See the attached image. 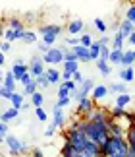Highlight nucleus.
<instances>
[{
  "label": "nucleus",
  "mask_w": 135,
  "mask_h": 157,
  "mask_svg": "<svg viewBox=\"0 0 135 157\" xmlns=\"http://www.w3.org/2000/svg\"><path fill=\"white\" fill-rule=\"evenodd\" d=\"M99 157H104V155H99Z\"/></svg>",
  "instance_id": "obj_59"
},
{
  "label": "nucleus",
  "mask_w": 135,
  "mask_h": 157,
  "mask_svg": "<svg viewBox=\"0 0 135 157\" xmlns=\"http://www.w3.org/2000/svg\"><path fill=\"white\" fill-rule=\"evenodd\" d=\"M45 76H46V80L48 83H62V72H60L58 68H46L45 70Z\"/></svg>",
  "instance_id": "obj_9"
},
{
  "label": "nucleus",
  "mask_w": 135,
  "mask_h": 157,
  "mask_svg": "<svg viewBox=\"0 0 135 157\" xmlns=\"http://www.w3.org/2000/svg\"><path fill=\"white\" fill-rule=\"evenodd\" d=\"M48 49H52V47L45 45L42 41H39V43H37V51H39V54H41V56H42V54H46V52H48Z\"/></svg>",
  "instance_id": "obj_42"
},
{
  "label": "nucleus",
  "mask_w": 135,
  "mask_h": 157,
  "mask_svg": "<svg viewBox=\"0 0 135 157\" xmlns=\"http://www.w3.org/2000/svg\"><path fill=\"white\" fill-rule=\"evenodd\" d=\"M124 43H126V39L122 37L120 33H114V37H112V43H110V47H112L114 51H124Z\"/></svg>",
  "instance_id": "obj_21"
},
{
  "label": "nucleus",
  "mask_w": 135,
  "mask_h": 157,
  "mask_svg": "<svg viewBox=\"0 0 135 157\" xmlns=\"http://www.w3.org/2000/svg\"><path fill=\"white\" fill-rule=\"evenodd\" d=\"M2 83H4V72L0 70V86H2Z\"/></svg>",
  "instance_id": "obj_54"
},
{
  "label": "nucleus",
  "mask_w": 135,
  "mask_h": 157,
  "mask_svg": "<svg viewBox=\"0 0 135 157\" xmlns=\"http://www.w3.org/2000/svg\"><path fill=\"white\" fill-rule=\"evenodd\" d=\"M10 103H12V107L14 109H17V111H21V105L25 103V97H23V93H14L12 95V99H10Z\"/></svg>",
  "instance_id": "obj_22"
},
{
  "label": "nucleus",
  "mask_w": 135,
  "mask_h": 157,
  "mask_svg": "<svg viewBox=\"0 0 135 157\" xmlns=\"http://www.w3.org/2000/svg\"><path fill=\"white\" fill-rule=\"evenodd\" d=\"M6 136H8V124L0 122V138H6Z\"/></svg>",
  "instance_id": "obj_47"
},
{
  "label": "nucleus",
  "mask_w": 135,
  "mask_h": 157,
  "mask_svg": "<svg viewBox=\"0 0 135 157\" xmlns=\"http://www.w3.org/2000/svg\"><path fill=\"white\" fill-rule=\"evenodd\" d=\"M118 33L127 41V37H130L131 33H135V25H133L131 21H127V20H122V21H120V31H118Z\"/></svg>",
  "instance_id": "obj_12"
},
{
  "label": "nucleus",
  "mask_w": 135,
  "mask_h": 157,
  "mask_svg": "<svg viewBox=\"0 0 135 157\" xmlns=\"http://www.w3.org/2000/svg\"><path fill=\"white\" fill-rule=\"evenodd\" d=\"M100 151L104 157H126L130 151V146H127L126 138H114L110 136L108 142L100 147Z\"/></svg>",
  "instance_id": "obj_2"
},
{
  "label": "nucleus",
  "mask_w": 135,
  "mask_h": 157,
  "mask_svg": "<svg viewBox=\"0 0 135 157\" xmlns=\"http://www.w3.org/2000/svg\"><path fill=\"white\" fill-rule=\"evenodd\" d=\"M83 29H85V21L83 20H73V21H70L68 23V33L70 35H79V33H83Z\"/></svg>",
  "instance_id": "obj_11"
},
{
  "label": "nucleus",
  "mask_w": 135,
  "mask_h": 157,
  "mask_svg": "<svg viewBox=\"0 0 135 157\" xmlns=\"http://www.w3.org/2000/svg\"><path fill=\"white\" fill-rule=\"evenodd\" d=\"M122 54H124V51H114V49H112L108 62H110V64H122Z\"/></svg>",
  "instance_id": "obj_29"
},
{
  "label": "nucleus",
  "mask_w": 135,
  "mask_h": 157,
  "mask_svg": "<svg viewBox=\"0 0 135 157\" xmlns=\"http://www.w3.org/2000/svg\"><path fill=\"white\" fill-rule=\"evenodd\" d=\"M66 45H70L71 49L79 45V37H66Z\"/></svg>",
  "instance_id": "obj_45"
},
{
  "label": "nucleus",
  "mask_w": 135,
  "mask_h": 157,
  "mask_svg": "<svg viewBox=\"0 0 135 157\" xmlns=\"http://www.w3.org/2000/svg\"><path fill=\"white\" fill-rule=\"evenodd\" d=\"M126 157H135V151H133V149H130V151H127V155Z\"/></svg>",
  "instance_id": "obj_55"
},
{
  "label": "nucleus",
  "mask_w": 135,
  "mask_h": 157,
  "mask_svg": "<svg viewBox=\"0 0 135 157\" xmlns=\"http://www.w3.org/2000/svg\"><path fill=\"white\" fill-rule=\"evenodd\" d=\"M120 80L124 83H131L135 80V70L133 68H122L120 70Z\"/></svg>",
  "instance_id": "obj_20"
},
{
  "label": "nucleus",
  "mask_w": 135,
  "mask_h": 157,
  "mask_svg": "<svg viewBox=\"0 0 135 157\" xmlns=\"http://www.w3.org/2000/svg\"><path fill=\"white\" fill-rule=\"evenodd\" d=\"M45 70H46V64L42 60V56L41 54H33L31 60H29V74L33 78H39V76L45 74Z\"/></svg>",
  "instance_id": "obj_5"
},
{
  "label": "nucleus",
  "mask_w": 135,
  "mask_h": 157,
  "mask_svg": "<svg viewBox=\"0 0 135 157\" xmlns=\"http://www.w3.org/2000/svg\"><path fill=\"white\" fill-rule=\"evenodd\" d=\"M52 122L56 124L58 128H64V126H66V113H64V109H56V107L52 109Z\"/></svg>",
  "instance_id": "obj_10"
},
{
  "label": "nucleus",
  "mask_w": 135,
  "mask_h": 157,
  "mask_svg": "<svg viewBox=\"0 0 135 157\" xmlns=\"http://www.w3.org/2000/svg\"><path fill=\"white\" fill-rule=\"evenodd\" d=\"M126 20L127 21H135V4H130L127 6V10H126Z\"/></svg>",
  "instance_id": "obj_36"
},
{
  "label": "nucleus",
  "mask_w": 135,
  "mask_h": 157,
  "mask_svg": "<svg viewBox=\"0 0 135 157\" xmlns=\"http://www.w3.org/2000/svg\"><path fill=\"white\" fill-rule=\"evenodd\" d=\"M126 142H127V146H130V149H133V151H135V126L127 128V132H126Z\"/></svg>",
  "instance_id": "obj_26"
},
{
  "label": "nucleus",
  "mask_w": 135,
  "mask_h": 157,
  "mask_svg": "<svg viewBox=\"0 0 135 157\" xmlns=\"http://www.w3.org/2000/svg\"><path fill=\"white\" fill-rule=\"evenodd\" d=\"M95 109V101L91 99V97H85V99H79L77 101V111H75V114H77V118H81L83 114L87 117V114L91 113Z\"/></svg>",
  "instance_id": "obj_7"
},
{
  "label": "nucleus",
  "mask_w": 135,
  "mask_h": 157,
  "mask_svg": "<svg viewBox=\"0 0 135 157\" xmlns=\"http://www.w3.org/2000/svg\"><path fill=\"white\" fill-rule=\"evenodd\" d=\"M71 80H73V82H75L77 86H79V83H83V80H85V78H83V74H81V72H75V74L71 76Z\"/></svg>",
  "instance_id": "obj_46"
},
{
  "label": "nucleus",
  "mask_w": 135,
  "mask_h": 157,
  "mask_svg": "<svg viewBox=\"0 0 135 157\" xmlns=\"http://www.w3.org/2000/svg\"><path fill=\"white\" fill-rule=\"evenodd\" d=\"M71 51L75 52V56H77V60H79V62H91V56H89V49H85V47L77 45V47H73Z\"/></svg>",
  "instance_id": "obj_15"
},
{
  "label": "nucleus",
  "mask_w": 135,
  "mask_h": 157,
  "mask_svg": "<svg viewBox=\"0 0 135 157\" xmlns=\"http://www.w3.org/2000/svg\"><path fill=\"white\" fill-rule=\"evenodd\" d=\"M10 49H12V45L10 43H6V41H2V49H0V52H10Z\"/></svg>",
  "instance_id": "obj_50"
},
{
  "label": "nucleus",
  "mask_w": 135,
  "mask_h": 157,
  "mask_svg": "<svg viewBox=\"0 0 135 157\" xmlns=\"http://www.w3.org/2000/svg\"><path fill=\"white\" fill-rule=\"evenodd\" d=\"M37 91H39V86H37V83H35V80L31 82V83H29V86H25V87H23V97H31V95L33 93H37Z\"/></svg>",
  "instance_id": "obj_28"
},
{
  "label": "nucleus",
  "mask_w": 135,
  "mask_h": 157,
  "mask_svg": "<svg viewBox=\"0 0 135 157\" xmlns=\"http://www.w3.org/2000/svg\"><path fill=\"white\" fill-rule=\"evenodd\" d=\"M83 130H85V136H87L89 142H95L97 146H104L108 142V128L106 124H99V122H91V120H85L83 118Z\"/></svg>",
  "instance_id": "obj_1"
},
{
  "label": "nucleus",
  "mask_w": 135,
  "mask_h": 157,
  "mask_svg": "<svg viewBox=\"0 0 135 157\" xmlns=\"http://www.w3.org/2000/svg\"><path fill=\"white\" fill-rule=\"evenodd\" d=\"M42 103H45V95H42V91L39 89L37 93L31 95V105H33L35 109H39V107H42Z\"/></svg>",
  "instance_id": "obj_25"
},
{
  "label": "nucleus",
  "mask_w": 135,
  "mask_h": 157,
  "mask_svg": "<svg viewBox=\"0 0 135 157\" xmlns=\"http://www.w3.org/2000/svg\"><path fill=\"white\" fill-rule=\"evenodd\" d=\"M106 95H108V87L104 86V83H97V86L93 87V91H91V99H93L95 103H97V101L104 99Z\"/></svg>",
  "instance_id": "obj_8"
},
{
  "label": "nucleus",
  "mask_w": 135,
  "mask_h": 157,
  "mask_svg": "<svg viewBox=\"0 0 135 157\" xmlns=\"http://www.w3.org/2000/svg\"><path fill=\"white\" fill-rule=\"evenodd\" d=\"M35 114H37V120H41V122H46L48 114H46V111H45V109H42V107L35 109Z\"/></svg>",
  "instance_id": "obj_38"
},
{
  "label": "nucleus",
  "mask_w": 135,
  "mask_h": 157,
  "mask_svg": "<svg viewBox=\"0 0 135 157\" xmlns=\"http://www.w3.org/2000/svg\"><path fill=\"white\" fill-rule=\"evenodd\" d=\"M12 95H14V91H10V89H6L4 86H0V97H2V99H12Z\"/></svg>",
  "instance_id": "obj_41"
},
{
  "label": "nucleus",
  "mask_w": 135,
  "mask_h": 157,
  "mask_svg": "<svg viewBox=\"0 0 135 157\" xmlns=\"http://www.w3.org/2000/svg\"><path fill=\"white\" fill-rule=\"evenodd\" d=\"M10 70H12V74H14L16 82L20 83V80H21V78H23V76H25L27 72H29V64H14Z\"/></svg>",
  "instance_id": "obj_13"
},
{
  "label": "nucleus",
  "mask_w": 135,
  "mask_h": 157,
  "mask_svg": "<svg viewBox=\"0 0 135 157\" xmlns=\"http://www.w3.org/2000/svg\"><path fill=\"white\" fill-rule=\"evenodd\" d=\"M8 29L20 31V29H25V25H23V21H21V20H10V23H8Z\"/></svg>",
  "instance_id": "obj_33"
},
{
  "label": "nucleus",
  "mask_w": 135,
  "mask_h": 157,
  "mask_svg": "<svg viewBox=\"0 0 135 157\" xmlns=\"http://www.w3.org/2000/svg\"><path fill=\"white\" fill-rule=\"evenodd\" d=\"M99 43H100V47H110V43H112V39H110V37H104V35H102V37L99 39Z\"/></svg>",
  "instance_id": "obj_48"
},
{
  "label": "nucleus",
  "mask_w": 135,
  "mask_h": 157,
  "mask_svg": "<svg viewBox=\"0 0 135 157\" xmlns=\"http://www.w3.org/2000/svg\"><path fill=\"white\" fill-rule=\"evenodd\" d=\"M133 64H135V58H133V51H124V54H122V64L120 66H124V68H133Z\"/></svg>",
  "instance_id": "obj_19"
},
{
  "label": "nucleus",
  "mask_w": 135,
  "mask_h": 157,
  "mask_svg": "<svg viewBox=\"0 0 135 157\" xmlns=\"http://www.w3.org/2000/svg\"><path fill=\"white\" fill-rule=\"evenodd\" d=\"M127 41H130V45H135V33H131L130 37H127Z\"/></svg>",
  "instance_id": "obj_51"
},
{
  "label": "nucleus",
  "mask_w": 135,
  "mask_h": 157,
  "mask_svg": "<svg viewBox=\"0 0 135 157\" xmlns=\"http://www.w3.org/2000/svg\"><path fill=\"white\" fill-rule=\"evenodd\" d=\"M70 103H71V97H60V99L56 101V105H54V107H56V109H66Z\"/></svg>",
  "instance_id": "obj_39"
},
{
  "label": "nucleus",
  "mask_w": 135,
  "mask_h": 157,
  "mask_svg": "<svg viewBox=\"0 0 135 157\" xmlns=\"http://www.w3.org/2000/svg\"><path fill=\"white\" fill-rule=\"evenodd\" d=\"M133 70H135V64H133Z\"/></svg>",
  "instance_id": "obj_58"
},
{
  "label": "nucleus",
  "mask_w": 135,
  "mask_h": 157,
  "mask_svg": "<svg viewBox=\"0 0 135 157\" xmlns=\"http://www.w3.org/2000/svg\"><path fill=\"white\" fill-rule=\"evenodd\" d=\"M31 157H45V153H42L41 147H33L31 149Z\"/></svg>",
  "instance_id": "obj_49"
},
{
  "label": "nucleus",
  "mask_w": 135,
  "mask_h": 157,
  "mask_svg": "<svg viewBox=\"0 0 135 157\" xmlns=\"http://www.w3.org/2000/svg\"><path fill=\"white\" fill-rule=\"evenodd\" d=\"M0 122H2V113H0Z\"/></svg>",
  "instance_id": "obj_56"
},
{
  "label": "nucleus",
  "mask_w": 135,
  "mask_h": 157,
  "mask_svg": "<svg viewBox=\"0 0 135 157\" xmlns=\"http://www.w3.org/2000/svg\"><path fill=\"white\" fill-rule=\"evenodd\" d=\"M108 87V93H116V95H122V93H130L127 91V83L124 82H120V83H110Z\"/></svg>",
  "instance_id": "obj_18"
},
{
  "label": "nucleus",
  "mask_w": 135,
  "mask_h": 157,
  "mask_svg": "<svg viewBox=\"0 0 135 157\" xmlns=\"http://www.w3.org/2000/svg\"><path fill=\"white\" fill-rule=\"evenodd\" d=\"M4 142H6V146H8V151L12 157H16V155H20V153H25L27 151V146H25V142H21L17 136L14 134H8L4 138Z\"/></svg>",
  "instance_id": "obj_3"
},
{
  "label": "nucleus",
  "mask_w": 135,
  "mask_h": 157,
  "mask_svg": "<svg viewBox=\"0 0 135 157\" xmlns=\"http://www.w3.org/2000/svg\"><path fill=\"white\" fill-rule=\"evenodd\" d=\"M42 60H45V64H48V66L64 64V49L52 47V49H48V52H46V54H42Z\"/></svg>",
  "instance_id": "obj_4"
},
{
  "label": "nucleus",
  "mask_w": 135,
  "mask_h": 157,
  "mask_svg": "<svg viewBox=\"0 0 135 157\" xmlns=\"http://www.w3.org/2000/svg\"><path fill=\"white\" fill-rule=\"evenodd\" d=\"M100 49H102V47H100L99 41H95V43L91 45V49H89V56H91V60H95V62H97V60L100 58Z\"/></svg>",
  "instance_id": "obj_23"
},
{
  "label": "nucleus",
  "mask_w": 135,
  "mask_h": 157,
  "mask_svg": "<svg viewBox=\"0 0 135 157\" xmlns=\"http://www.w3.org/2000/svg\"><path fill=\"white\" fill-rule=\"evenodd\" d=\"M20 113L21 111H17V109H14V107H10V109H6V111L2 113V122H12V120H17V117H20Z\"/></svg>",
  "instance_id": "obj_17"
},
{
  "label": "nucleus",
  "mask_w": 135,
  "mask_h": 157,
  "mask_svg": "<svg viewBox=\"0 0 135 157\" xmlns=\"http://www.w3.org/2000/svg\"><path fill=\"white\" fill-rule=\"evenodd\" d=\"M14 64H25V62H23V58H20V56H17V58H16V62H14Z\"/></svg>",
  "instance_id": "obj_53"
},
{
  "label": "nucleus",
  "mask_w": 135,
  "mask_h": 157,
  "mask_svg": "<svg viewBox=\"0 0 135 157\" xmlns=\"http://www.w3.org/2000/svg\"><path fill=\"white\" fill-rule=\"evenodd\" d=\"M95 29H97V31H99V33H106V23H104V20H100V17H97V20H95Z\"/></svg>",
  "instance_id": "obj_34"
},
{
  "label": "nucleus",
  "mask_w": 135,
  "mask_h": 157,
  "mask_svg": "<svg viewBox=\"0 0 135 157\" xmlns=\"http://www.w3.org/2000/svg\"><path fill=\"white\" fill-rule=\"evenodd\" d=\"M2 86L6 87V89H10V91H14L16 93V86H17V82H16V78H14V74H12V70H8L4 74V83Z\"/></svg>",
  "instance_id": "obj_16"
},
{
  "label": "nucleus",
  "mask_w": 135,
  "mask_h": 157,
  "mask_svg": "<svg viewBox=\"0 0 135 157\" xmlns=\"http://www.w3.org/2000/svg\"><path fill=\"white\" fill-rule=\"evenodd\" d=\"M70 93H71L70 89H68L66 86H62V83H60V87H58V99H60V97H70Z\"/></svg>",
  "instance_id": "obj_43"
},
{
  "label": "nucleus",
  "mask_w": 135,
  "mask_h": 157,
  "mask_svg": "<svg viewBox=\"0 0 135 157\" xmlns=\"http://www.w3.org/2000/svg\"><path fill=\"white\" fill-rule=\"evenodd\" d=\"M64 62H79L77 56H75V52H73L71 49H64Z\"/></svg>",
  "instance_id": "obj_32"
},
{
  "label": "nucleus",
  "mask_w": 135,
  "mask_h": 157,
  "mask_svg": "<svg viewBox=\"0 0 135 157\" xmlns=\"http://www.w3.org/2000/svg\"><path fill=\"white\" fill-rule=\"evenodd\" d=\"M97 70L100 72L102 76H110V72H112V68H110V62H106V60H97Z\"/></svg>",
  "instance_id": "obj_24"
},
{
  "label": "nucleus",
  "mask_w": 135,
  "mask_h": 157,
  "mask_svg": "<svg viewBox=\"0 0 135 157\" xmlns=\"http://www.w3.org/2000/svg\"><path fill=\"white\" fill-rule=\"evenodd\" d=\"M110 52H112V47H102V49H100V60H106V62H108Z\"/></svg>",
  "instance_id": "obj_40"
},
{
  "label": "nucleus",
  "mask_w": 135,
  "mask_h": 157,
  "mask_svg": "<svg viewBox=\"0 0 135 157\" xmlns=\"http://www.w3.org/2000/svg\"><path fill=\"white\" fill-rule=\"evenodd\" d=\"M35 83L39 86V89H45V87H48V86H50L45 74H42V76H39V78H35Z\"/></svg>",
  "instance_id": "obj_37"
},
{
  "label": "nucleus",
  "mask_w": 135,
  "mask_h": 157,
  "mask_svg": "<svg viewBox=\"0 0 135 157\" xmlns=\"http://www.w3.org/2000/svg\"><path fill=\"white\" fill-rule=\"evenodd\" d=\"M56 132H58V126L54 124V122H50V124L46 126V130H45V136L46 138H54V136H56Z\"/></svg>",
  "instance_id": "obj_35"
},
{
  "label": "nucleus",
  "mask_w": 135,
  "mask_h": 157,
  "mask_svg": "<svg viewBox=\"0 0 135 157\" xmlns=\"http://www.w3.org/2000/svg\"><path fill=\"white\" fill-rule=\"evenodd\" d=\"M62 72H68V74H75V72H79V62H64V70Z\"/></svg>",
  "instance_id": "obj_30"
},
{
  "label": "nucleus",
  "mask_w": 135,
  "mask_h": 157,
  "mask_svg": "<svg viewBox=\"0 0 135 157\" xmlns=\"http://www.w3.org/2000/svg\"><path fill=\"white\" fill-rule=\"evenodd\" d=\"M131 103H133V95H131V93H122V95H118V97H116L114 107H118V109H126L127 105H131Z\"/></svg>",
  "instance_id": "obj_14"
},
{
  "label": "nucleus",
  "mask_w": 135,
  "mask_h": 157,
  "mask_svg": "<svg viewBox=\"0 0 135 157\" xmlns=\"http://www.w3.org/2000/svg\"><path fill=\"white\" fill-rule=\"evenodd\" d=\"M95 43V37L93 35H89V33H83L81 37H79V45L85 47V49H91V45Z\"/></svg>",
  "instance_id": "obj_27"
},
{
  "label": "nucleus",
  "mask_w": 135,
  "mask_h": 157,
  "mask_svg": "<svg viewBox=\"0 0 135 157\" xmlns=\"http://www.w3.org/2000/svg\"><path fill=\"white\" fill-rule=\"evenodd\" d=\"M33 80H35V78H33V76H31V74H29V72H27V74H25V76H23L21 80H20V83H21L23 87H25V86H29V83H31Z\"/></svg>",
  "instance_id": "obj_44"
},
{
  "label": "nucleus",
  "mask_w": 135,
  "mask_h": 157,
  "mask_svg": "<svg viewBox=\"0 0 135 157\" xmlns=\"http://www.w3.org/2000/svg\"><path fill=\"white\" fill-rule=\"evenodd\" d=\"M133 25H135V21H133Z\"/></svg>",
  "instance_id": "obj_60"
},
{
  "label": "nucleus",
  "mask_w": 135,
  "mask_h": 157,
  "mask_svg": "<svg viewBox=\"0 0 135 157\" xmlns=\"http://www.w3.org/2000/svg\"><path fill=\"white\" fill-rule=\"evenodd\" d=\"M4 62H6V54L0 52V66H4Z\"/></svg>",
  "instance_id": "obj_52"
},
{
  "label": "nucleus",
  "mask_w": 135,
  "mask_h": 157,
  "mask_svg": "<svg viewBox=\"0 0 135 157\" xmlns=\"http://www.w3.org/2000/svg\"><path fill=\"white\" fill-rule=\"evenodd\" d=\"M131 51H133V58H135V49H131Z\"/></svg>",
  "instance_id": "obj_57"
},
{
  "label": "nucleus",
  "mask_w": 135,
  "mask_h": 157,
  "mask_svg": "<svg viewBox=\"0 0 135 157\" xmlns=\"http://www.w3.org/2000/svg\"><path fill=\"white\" fill-rule=\"evenodd\" d=\"M64 31L62 25H58V23H46V25H41L39 27V35L41 37H45V35H48V37H54L58 39V35Z\"/></svg>",
  "instance_id": "obj_6"
},
{
  "label": "nucleus",
  "mask_w": 135,
  "mask_h": 157,
  "mask_svg": "<svg viewBox=\"0 0 135 157\" xmlns=\"http://www.w3.org/2000/svg\"><path fill=\"white\" fill-rule=\"evenodd\" d=\"M23 43H29V45H31V43H39V37H37V33L35 31H25V35H23Z\"/></svg>",
  "instance_id": "obj_31"
}]
</instances>
